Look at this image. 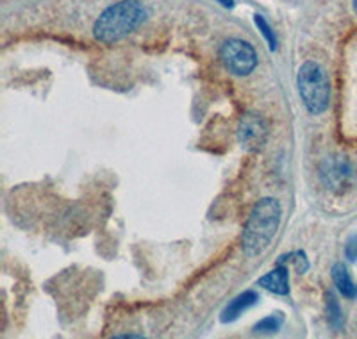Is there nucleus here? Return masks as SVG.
Returning <instances> with one entry per match:
<instances>
[{
  "label": "nucleus",
  "mask_w": 357,
  "mask_h": 339,
  "mask_svg": "<svg viewBox=\"0 0 357 339\" xmlns=\"http://www.w3.org/2000/svg\"><path fill=\"white\" fill-rule=\"evenodd\" d=\"M327 311H329V323H331V325H333L334 329L340 327L341 311H340V306H337V300L334 299L333 293H329V296H327Z\"/></svg>",
  "instance_id": "11"
},
{
  "label": "nucleus",
  "mask_w": 357,
  "mask_h": 339,
  "mask_svg": "<svg viewBox=\"0 0 357 339\" xmlns=\"http://www.w3.org/2000/svg\"><path fill=\"white\" fill-rule=\"evenodd\" d=\"M347 255H349L350 259L357 257V236L349 243V245H347Z\"/></svg>",
  "instance_id": "14"
},
{
  "label": "nucleus",
  "mask_w": 357,
  "mask_h": 339,
  "mask_svg": "<svg viewBox=\"0 0 357 339\" xmlns=\"http://www.w3.org/2000/svg\"><path fill=\"white\" fill-rule=\"evenodd\" d=\"M216 2H220V4L225 6V8H232V6H234V2H232V0H216Z\"/></svg>",
  "instance_id": "15"
},
{
  "label": "nucleus",
  "mask_w": 357,
  "mask_h": 339,
  "mask_svg": "<svg viewBox=\"0 0 357 339\" xmlns=\"http://www.w3.org/2000/svg\"><path fill=\"white\" fill-rule=\"evenodd\" d=\"M333 280L337 289H340L341 295L347 296V299H356L357 287L352 282L349 271H347V268L343 264H334L333 266Z\"/></svg>",
  "instance_id": "9"
},
{
  "label": "nucleus",
  "mask_w": 357,
  "mask_h": 339,
  "mask_svg": "<svg viewBox=\"0 0 357 339\" xmlns=\"http://www.w3.org/2000/svg\"><path fill=\"white\" fill-rule=\"evenodd\" d=\"M320 177L327 186L337 190V188L347 186L349 179L352 177V166L345 159L331 158L321 165Z\"/></svg>",
  "instance_id": "6"
},
{
  "label": "nucleus",
  "mask_w": 357,
  "mask_h": 339,
  "mask_svg": "<svg viewBox=\"0 0 357 339\" xmlns=\"http://www.w3.org/2000/svg\"><path fill=\"white\" fill-rule=\"evenodd\" d=\"M280 323H282V319L277 318V316H268V318L261 319V322L257 323L256 332H264V334H268V332H275L280 329Z\"/></svg>",
  "instance_id": "12"
},
{
  "label": "nucleus",
  "mask_w": 357,
  "mask_h": 339,
  "mask_svg": "<svg viewBox=\"0 0 357 339\" xmlns=\"http://www.w3.org/2000/svg\"><path fill=\"white\" fill-rule=\"evenodd\" d=\"M146 11L138 0H122L109 6L106 11L97 18L93 34L98 41L113 43L130 34L145 20Z\"/></svg>",
  "instance_id": "2"
},
{
  "label": "nucleus",
  "mask_w": 357,
  "mask_h": 339,
  "mask_svg": "<svg viewBox=\"0 0 357 339\" xmlns=\"http://www.w3.org/2000/svg\"><path fill=\"white\" fill-rule=\"evenodd\" d=\"M354 11L357 13V0H354Z\"/></svg>",
  "instance_id": "16"
},
{
  "label": "nucleus",
  "mask_w": 357,
  "mask_h": 339,
  "mask_svg": "<svg viewBox=\"0 0 357 339\" xmlns=\"http://www.w3.org/2000/svg\"><path fill=\"white\" fill-rule=\"evenodd\" d=\"M280 223V206L275 198H263L254 206L245 225L241 248L248 257L259 255L272 243Z\"/></svg>",
  "instance_id": "1"
},
{
  "label": "nucleus",
  "mask_w": 357,
  "mask_h": 339,
  "mask_svg": "<svg viewBox=\"0 0 357 339\" xmlns=\"http://www.w3.org/2000/svg\"><path fill=\"white\" fill-rule=\"evenodd\" d=\"M220 59L232 75L245 77L254 72L257 54L250 43L243 40H227L220 47Z\"/></svg>",
  "instance_id": "4"
},
{
  "label": "nucleus",
  "mask_w": 357,
  "mask_h": 339,
  "mask_svg": "<svg viewBox=\"0 0 357 339\" xmlns=\"http://www.w3.org/2000/svg\"><path fill=\"white\" fill-rule=\"evenodd\" d=\"M254 22H256L257 29H259V31H261V34H263V36H264V40L268 41V47H270V49H272V50H275L277 49V38H275V34H273L272 27H270V25L266 24V20H264V18L261 17V15H256Z\"/></svg>",
  "instance_id": "10"
},
{
  "label": "nucleus",
  "mask_w": 357,
  "mask_h": 339,
  "mask_svg": "<svg viewBox=\"0 0 357 339\" xmlns=\"http://www.w3.org/2000/svg\"><path fill=\"white\" fill-rule=\"evenodd\" d=\"M238 142L247 152H259L268 142V126L263 116L247 113L238 126Z\"/></svg>",
  "instance_id": "5"
},
{
  "label": "nucleus",
  "mask_w": 357,
  "mask_h": 339,
  "mask_svg": "<svg viewBox=\"0 0 357 339\" xmlns=\"http://www.w3.org/2000/svg\"><path fill=\"white\" fill-rule=\"evenodd\" d=\"M296 84H298V93H301L302 102H304L309 113L321 114L329 107V79L320 68V65L312 63V61L304 63L298 70Z\"/></svg>",
  "instance_id": "3"
},
{
  "label": "nucleus",
  "mask_w": 357,
  "mask_h": 339,
  "mask_svg": "<svg viewBox=\"0 0 357 339\" xmlns=\"http://www.w3.org/2000/svg\"><path fill=\"white\" fill-rule=\"evenodd\" d=\"M257 302V295L254 291H245L241 295L236 296L231 303H229L222 312V322H232L243 311H247L248 307H252Z\"/></svg>",
  "instance_id": "8"
},
{
  "label": "nucleus",
  "mask_w": 357,
  "mask_h": 339,
  "mask_svg": "<svg viewBox=\"0 0 357 339\" xmlns=\"http://www.w3.org/2000/svg\"><path fill=\"white\" fill-rule=\"evenodd\" d=\"M296 259H293L295 261V268L298 273H304V271H307L309 268V263H307V259H305V254L304 252H295Z\"/></svg>",
  "instance_id": "13"
},
{
  "label": "nucleus",
  "mask_w": 357,
  "mask_h": 339,
  "mask_svg": "<svg viewBox=\"0 0 357 339\" xmlns=\"http://www.w3.org/2000/svg\"><path fill=\"white\" fill-rule=\"evenodd\" d=\"M261 287H266L268 291H272L275 295H288L289 293V280H288V268L279 264L273 271L266 273L259 279Z\"/></svg>",
  "instance_id": "7"
}]
</instances>
